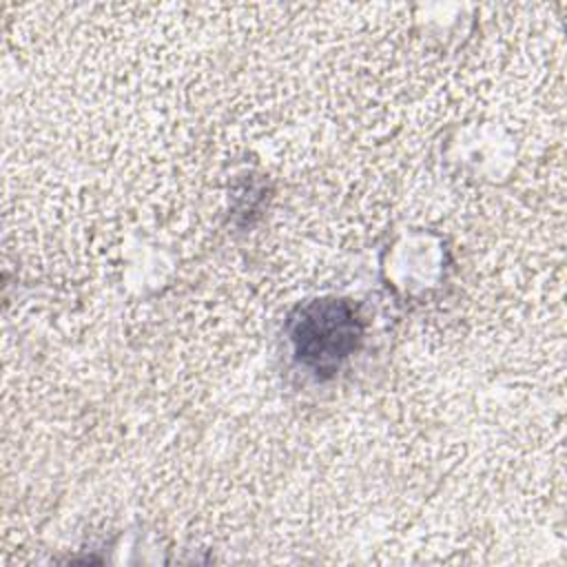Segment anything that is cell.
<instances>
[{
    "mask_svg": "<svg viewBox=\"0 0 567 567\" xmlns=\"http://www.w3.org/2000/svg\"><path fill=\"white\" fill-rule=\"evenodd\" d=\"M363 319L348 299L323 297L299 306L288 319L295 359L317 377H332L359 350Z\"/></svg>",
    "mask_w": 567,
    "mask_h": 567,
    "instance_id": "obj_1",
    "label": "cell"
}]
</instances>
